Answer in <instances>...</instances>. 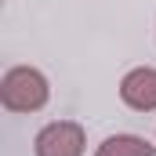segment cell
Masks as SVG:
<instances>
[{
	"label": "cell",
	"mask_w": 156,
	"mask_h": 156,
	"mask_svg": "<svg viewBox=\"0 0 156 156\" xmlns=\"http://www.w3.org/2000/svg\"><path fill=\"white\" fill-rule=\"evenodd\" d=\"M0 98H4V105L11 113H33V109H40L47 102V80L29 66H18V69H11L4 76Z\"/></svg>",
	"instance_id": "obj_1"
},
{
	"label": "cell",
	"mask_w": 156,
	"mask_h": 156,
	"mask_svg": "<svg viewBox=\"0 0 156 156\" xmlns=\"http://www.w3.org/2000/svg\"><path fill=\"white\" fill-rule=\"evenodd\" d=\"M80 153H83L80 123L58 120V123H47L37 134V156H80Z\"/></svg>",
	"instance_id": "obj_2"
},
{
	"label": "cell",
	"mask_w": 156,
	"mask_h": 156,
	"mask_svg": "<svg viewBox=\"0 0 156 156\" xmlns=\"http://www.w3.org/2000/svg\"><path fill=\"white\" fill-rule=\"evenodd\" d=\"M120 98L138 113L156 109V69H131L120 83Z\"/></svg>",
	"instance_id": "obj_3"
},
{
	"label": "cell",
	"mask_w": 156,
	"mask_h": 156,
	"mask_svg": "<svg viewBox=\"0 0 156 156\" xmlns=\"http://www.w3.org/2000/svg\"><path fill=\"white\" fill-rule=\"evenodd\" d=\"M94 156H156V145H149L138 134H116V138H105Z\"/></svg>",
	"instance_id": "obj_4"
}]
</instances>
